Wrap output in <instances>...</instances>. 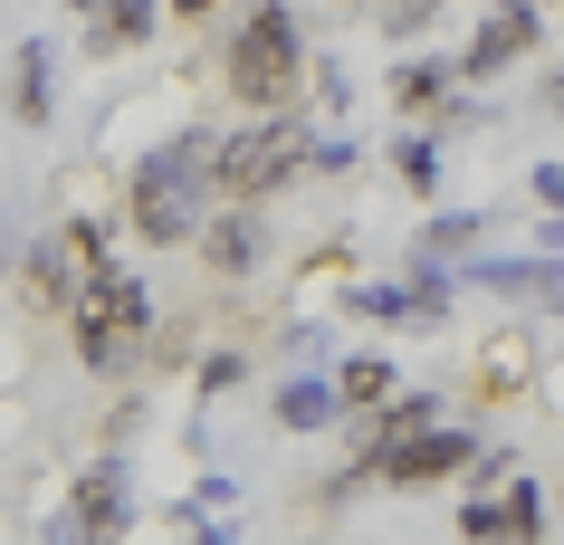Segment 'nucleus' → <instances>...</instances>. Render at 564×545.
Instances as JSON below:
<instances>
[{"mask_svg": "<svg viewBox=\"0 0 564 545\" xmlns=\"http://www.w3.org/2000/svg\"><path fill=\"white\" fill-rule=\"evenodd\" d=\"M392 173H402V192L431 201V192H441V134H402V144H392Z\"/></svg>", "mask_w": 564, "mask_h": 545, "instance_id": "obj_14", "label": "nucleus"}, {"mask_svg": "<svg viewBox=\"0 0 564 545\" xmlns=\"http://www.w3.org/2000/svg\"><path fill=\"white\" fill-rule=\"evenodd\" d=\"M535 39H545V10H535V0H488V20H478L459 77H507V67H527Z\"/></svg>", "mask_w": 564, "mask_h": 545, "instance_id": "obj_8", "label": "nucleus"}, {"mask_svg": "<svg viewBox=\"0 0 564 545\" xmlns=\"http://www.w3.org/2000/svg\"><path fill=\"white\" fill-rule=\"evenodd\" d=\"M392 383H402V363H392V355H355V363H335V402H345V412H373Z\"/></svg>", "mask_w": 564, "mask_h": 545, "instance_id": "obj_12", "label": "nucleus"}, {"mask_svg": "<svg viewBox=\"0 0 564 545\" xmlns=\"http://www.w3.org/2000/svg\"><path fill=\"white\" fill-rule=\"evenodd\" d=\"M153 30H163V0H106V10L87 20V48H96V58H116V48H144Z\"/></svg>", "mask_w": 564, "mask_h": 545, "instance_id": "obj_9", "label": "nucleus"}, {"mask_svg": "<svg viewBox=\"0 0 564 545\" xmlns=\"http://www.w3.org/2000/svg\"><path fill=\"white\" fill-rule=\"evenodd\" d=\"M268 412H278L288 430H326L345 402H335V373H288V383L268 393Z\"/></svg>", "mask_w": 564, "mask_h": 545, "instance_id": "obj_10", "label": "nucleus"}, {"mask_svg": "<svg viewBox=\"0 0 564 545\" xmlns=\"http://www.w3.org/2000/svg\"><path fill=\"white\" fill-rule=\"evenodd\" d=\"M449 77H459V67H441V58H412L402 77H392V96H402L412 116H431V106H449Z\"/></svg>", "mask_w": 564, "mask_h": 545, "instance_id": "obj_15", "label": "nucleus"}, {"mask_svg": "<svg viewBox=\"0 0 564 545\" xmlns=\"http://www.w3.org/2000/svg\"><path fill=\"white\" fill-rule=\"evenodd\" d=\"M192 249H202V269H210V277H249V269L268 259V220H259V201H210L202 230H192Z\"/></svg>", "mask_w": 564, "mask_h": 545, "instance_id": "obj_7", "label": "nucleus"}, {"mask_svg": "<svg viewBox=\"0 0 564 545\" xmlns=\"http://www.w3.org/2000/svg\"><path fill=\"white\" fill-rule=\"evenodd\" d=\"M469 459H478V430H449L441 412H431L421 430H402V440H383V450L364 459V469H373V479H392V488H431V479H459Z\"/></svg>", "mask_w": 564, "mask_h": 545, "instance_id": "obj_5", "label": "nucleus"}, {"mask_svg": "<svg viewBox=\"0 0 564 545\" xmlns=\"http://www.w3.org/2000/svg\"><path fill=\"white\" fill-rule=\"evenodd\" d=\"M488 287H527V297H555V259H535V269H478Z\"/></svg>", "mask_w": 564, "mask_h": 545, "instance_id": "obj_17", "label": "nucleus"}, {"mask_svg": "<svg viewBox=\"0 0 564 545\" xmlns=\"http://www.w3.org/2000/svg\"><path fill=\"white\" fill-rule=\"evenodd\" d=\"M67 335H77V363H87V373L124 383V373L144 363V345H153V297H144V277H124L116 259H87V269H77V287H67Z\"/></svg>", "mask_w": 564, "mask_h": 545, "instance_id": "obj_2", "label": "nucleus"}, {"mask_svg": "<svg viewBox=\"0 0 564 545\" xmlns=\"http://www.w3.org/2000/svg\"><path fill=\"white\" fill-rule=\"evenodd\" d=\"M220 201V182H210V134H173V144H153L124 182V230L144 249H192L202 211Z\"/></svg>", "mask_w": 564, "mask_h": 545, "instance_id": "obj_1", "label": "nucleus"}, {"mask_svg": "<svg viewBox=\"0 0 564 545\" xmlns=\"http://www.w3.org/2000/svg\"><path fill=\"white\" fill-rule=\"evenodd\" d=\"M173 10H182V20H210V10H220V0H173Z\"/></svg>", "mask_w": 564, "mask_h": 545, "instance_id": "obj_19", "label": "nucleus"}, {"mask_svg": "<svg viewBox=\"0 0 564 545\" xmlns=\"http://www.w3.org/2000/svg\"><path fill=\"white\" fill-rule=\"evenodd\" d=\"M134 526V488H124V459L106 450V459H87L77 469V488H67V516H58V536H87V545H106V536H124Z\"/></svg>", "mask_w": 564, "mask_h": 545, "instance_id": "obj_6", "label": "nucleus"}, {"mask_svg": "<svg viewBox=\"0 0 564 545\" xmlns=\"http://www.w3.org/2000/svg\"><path fill=\"white\" fill-rule=\"evenodd\" d=\"M306 173V124L297 106H278V116H249L230 134H210V182H220V201H268V192H288Z\"/></svg>", "mask_w": 564, "mask_h": 545, "instance_id": "obj_4", "label": "nucleus"}, {"mask_svg": "<svg viewBox=\"0 0 564 545\" xmlns=\"http://www.w3.org/2000/svg\"><path fill=\"white\" fill-rule=\"evenodd\" d=\"M10 67H20V77H10V106H20L30 124H48V96H58V87H48V67H58V58H48V39H30Z\"/></svg>", "mask_w": 564, "mask_h": 545, "instance_id": "obj_13", "label": "nucleus"}, {"mask_svg": "<svg viewBox=\"0 0 564 545\" xmlns=\"http://www.w3.org/2000/svg\"><path fill=\"white\" fill-rule=\"evenodd\" d=\"M469 249H478V220L469 211H441V220H431V259H469Z\"/></svg>", "mask_w": 564, "mask_h": 545, "instance_id": "obj_16", "label": "nucleus"}, {"mask_svg": "<svg viewBox=\"0 0 564 545\" xmlns=\"http://www.w3.org/2000/svg\"><path fill=\"white\" fill-rule=\"evenodd\" d=\"M67 287H77V249H67V230H58V240L30 249V306H48V316H58Z\"/></svg>", "mask_w": 564, "mask_h": 545, "instance_id": "obj_11", "label": "nucleus"}, {"mask_svg": "<svg viewBox=\"0 0 564 545\" xmlns=\"http://www.w3.org/2000/svg\"><path fill=\"white\" fill-rule=\"evenodd\" d=\"M220 87H230L239 116L297 106V87H306V30H297L288 0H259V10L230 30V48H220Z\"/></svg>", "mask_w": 564, "mask_h": 545, "instance_id": "obj_3", "label": "nucleus"}, {"mask_svg": "<svg viewBox=\"0 0 564 545\" xmlns=\"http://www.w3.org/2000/svg\"><path fill=\"white\" fill-rule=\"evenodd\" d=\"M239 383H249V363H239V355H210V363H202V393H210V402L239 393Z\"/></svg>", "mask_w": 564, "mask_h": 545, "instance_id": "obj_18", "label": "nucleus"}]
</instances>
